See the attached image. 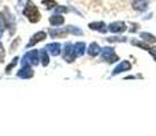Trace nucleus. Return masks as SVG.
Wrapping results in <instances>:
<instances>
[{
  "label": "nucleus",
  "instance_id": "nucleus-7",
  "mask_svg": "<svg viewBox=\"0 0 156 136\" xmlns=\"http://www.w3.org/2000/svg\"><path fill=\"white\" fill-rule=\"evenodd\" d=\"M126 23L125 22H112V23H110L108 25V30H110L111 33H123V32H126Z\"/></svg>",
  "mask_w": 156,
  "mask_h": 136
},
{
  "label": "nucleus",
  "instance_id": "nucleus-6",
  "mask_svg": "<svg viewBox=\"0 0 156 136\" xmlns=\"http://www.w3.org/2000/svg\"><path fill=\"white\" fill-rule=\"evenodd\" d=\"M130 69H132V64H130V61H127V60H122V61L119 63L115 68H114L112 75L115 76V75L122 74V72H127V71H130Z\"/></svg>",
  "mask_w": 156,
  "mask_h": 136
},
{
  "label": "nucleus",
  "instance_id": "nucleus-28",
  "mask_svg": "<svg viewBox=\"0 0 156 136\" xmlns=\"http://www.w3.org/2000/svg\"><path fill=\"white\" fill-rule=\"evenodd\" d=\"M137 26H138L137 23H132V29H130V32H136V30H137Z\"/></svg>",
  "mask_w": 156,
  "mask_h": 136
},
{
  "label": "nucleus",
  "instance_id": "nucleus-8",
  "mask_svg": "<svg viewBox=\"0 0 156 136\" xmlns=\"http://www.w3.org/2000/svg\"><path fill=\"white\" fill-rule=\"evenodd\" d=\"M47 38V33L45 32H38L36 33V34L32 35V40L29 41V44L26 45V48H32V46H34L37 42H41V41H44Z\"/></svg>",
  "mask_w": 156,
  "mask_h": 136
},
{
  "label": "nucleus",
  "instance_id": "nucleus-27",
  "mask_svg": "<svg viewBox=\"0 0 156 136\" xmlns=\"http://www.w3.org/2000/svg\"><path fill=\"white\" fill-rule=\"evenodd\" d=\"M148 52H149V53H151V56L154 57V60L156 61V48H152V46H149Z\"/></svg>",
  "mask_w": 156,
  "mask_h": 136
},
{
  "label": "nucleus",
  "instance_id": "nucleus-21",
  "mask_svg": "<svg viewBox=\"0 0 156 136\" xmlns=\"http://www.w3.org/2000/svg\"><path fill=\"white\" fill-rule=\"evenodd\" d=\"M43 5H45L47 10H52L58 5V3L55 0H43Z\"/></svg>",
  "mask_w": 156,
  "mask_h": 136
},
{
  "label": "nucleus",
  "instance_id": "nucleus-11",
  "mask_svg": "<svg viewBox=\"0 0 156 136\" xmlns=\"http://www.w3.org/2000/svg\"><path fill=\"white\" fill-rule=\"evenodd\" d=\"M86 52H88V55L90 57H96L101 53V48H100V45L97 42H92L90 45L86 48Z\"/></svg>",
  "mask_w": 156,
  "mask_h": 136
},
{
  "label": "nucleus",
  "instance_id": "nucleus-22",
  "mask_svg": "<svg viewBox=\"0 0 156 136\" xmlns=\"http://www.w3.org/2000/svg\"><path fill=\"white\" fill-rule=\"evenodd\" d=\"M105 40L108 42H126L127 38L126 37H107Z\"/></svg>",
  "mask_w": 156,
  "mask_h": 136
},
{
  "label": "nucleus",
  "instance_id": "nucleus-12",
  "mask_svg": "<svg viewBox=\"0 0 156 136\" xmlns=\"http://www.w3.org/2000/svg\"><path fill=\"white\" fill-rule=\"evenodd\" d=\"M132 7H133V10L143 12V11H145L148 8V2L147 0H133Z\"/></svg>",
  "mask_w": 156,
  "mask_h": 136
},
{
  "label": "nucleus",
  "instance_id": "nucleus-14",
  "mask_svg": "<svg viewBox=\"0 0 156 136\" xmlns=\"http://www.w3.org/2000/svg\"><path fill=\"white\" fill-rule=\"evenodd\" d=\"M49 23H51V26H60V25L65 23V16H62L60 14H55V15L49 16Z\"/></svg>",
  "mask_w": 156,
  "mask_h": 136
},
{
  "label": "nucleus",
  "instance_id": "nucleus-23",
  "mask_svg": "<svg viewBox=\"0 0 156 136\" xmlns=\"http://www.w3.org/2000/svg\"><path fill=\"white\" fill-rule=\"evenodd\" d=\"M4 29H5V21L4 16H2V14H0V38H2L3 33H4Z\"/></svg>",
  "mask_w": 156,
  "mask_h": 136
},
{
  "label": "nucleus",
  "instance_id": "nucleus-9",
  "mask_svg": "<svg viewBox=\"0 0 156 136\" xmlns=\"http://www.w3.org/2000/svg\"><path fill=\"white\" fill-rule=\"evenodd\" d=\"M45 49L48 51L49 55H52V56H59L60 52H62V45H60L59 42H51L45 46Z\"/></svg>",
  "mask_w": 156,
  "mask_h": 136
},
{
  "label": "nucleus",
  "instance_id": "nucleus-10",
  "mask_svg": "<svg viewBox=\"0 0 156 136\" xmlns=\"http://www.w3.org/2000/svg\"><path fill=\"white\" fill-rule=\"evenodd\" d=\"M48 34L51 35V38H65L66 35L69 34L67 29H49Z\"/></svg>",
  "mask_w": 156,
  "mask_h": 136
},
{
  "label": "nucleus",
  "instance_id": "nucleus-3",
  "mask_svg": "<svg viewBox=\"0 0 156 136\" xmlns=\"http://www.w3.org/2000/svg\"><path fill=\"white\" fill-rule=\"evenodd\" d=\"M101 60L105 63H108V64H114V63H116L119 60L118 55L115 53V49L112 48V46H105V48H101Z\"/></svg>",
  "mask_w": 156,
  "mask_h": 136
},
{
  "label": "nucleus",
  "instance_id": "nucleus-17",
  "mask_svg": "<svg viewBox=\"0 0 156 136\" xmlns=\"http://www.w3.org/2000/svg\"><path fill=\"white\" fill-rule=\"evenodd\" d=\"M74 48H76L77 56H82V55H85V52H86L85 42H82V41H80V42H76V44H74Z\"/></svg>",
  "mask_w": 156,
  "mask_h": 136
},
{
  "label": "nucleus",
  "instance_id": "nucleus-13",
  "mask_svg": "<svg viewBox=\"0 0 156 136\" xmlns=\"http://www.w3.org/2000/svg\"><path fill=\"white\" fill-rule=\"evenodd\" d=\"M89 29L96 30V32H100V33H107L108 27L105 26L104 22H92V23H89Z\"/></svg>",
  "mask_w": 156,
  "mask_h": 136
},
{
  "label": "nucleus",
  "instance_id": "nucleus-15",
  "mask_svg": "<svg viewBox=\"0 0 156 136\" xmlns=\"http://www.w3.org/2000/svg\"><path fill=\"white\" fill-rule=\"evenodd\" d=\"M140 38L144 41V42H147V44H156V37L154 34H151V33H147V32H143V33H140Z\"/></svg>",
  "mask_w": 156,
  "mask_h": 136
},
{
  "label": "nucleus",
  "instance_id": "nucleus-25",
  "mask_svg": "<svg viewBox=\"0 0 156 136\" xmlns=\"http://www.w3.org/2000/svg\"><path fill=\"white\" fill-rule=\"evenodd\" d=\"M4 57H5V52H4V46L0 44V63H4Z\"/></svg>",
  "mask_w": 156,
  "mask_h": 136
},
{
  "label": "nucleus",
  "instance_id": "nucleus-1",
  "mask_svg": "<svg viewBox=\"0 0 156 136\" xmlns=\"http://www.w3.org/2000/svg\"><path fill=\"white\" fill-rule=\"evenodd\" d=\"M23 15L26 16V18L29 19V22H32V23H37L41 18L40 11L37 10V7H36V5L33 4V2H30V0L26 2V7H25V10H23Z\"/></svg>",
  "mask_w": 156,
  "mask_h": 136
},
{
  "label": "nucleus",
  "instance_id": "nucleus-26",
  "mask_svg": "<svg viewBox=\"0 0 156 136\" xmlns=\"http://www.w3.org/2000/svg\"><path fill=\"white\" fill-rule=\"evenodd\" d=\"M19 42H21V38H16L15 41H14L12 44H11V52H14L16 49V46L19 45Z\"/></svg>",
  "mask_w": 156,
  "mask_h": 136
},
{
  "label": "nucleus",
  "instance_id": "nucleus-5",
  "mask_svg": "<svg viewBox=\"0 0 156 136\" xmlns=\"http://www.w3.org/2000/svg\"><path fill=\"white\" fill-rule=\"evenodd\" d=\"M34 75V71L30 65H22V68L16 72V76L21 78V79H30Z\"/></svg>",
  "mask_w": 156,
  "mask_h": 136
},
{
  "label": "nucleus",
  "instance_id": "nucleus-16",
  "mask_svg": "<svg viewBox=\"0 0 156 136\" xmlns=\"http://www.w3.org/2000/svg\"><path fill=\"white\" fill-rule=\"evenodd\" d=\"M40 52V60H41V64L44 65V67H47V65L49 64V56H48V51H47L45 48L44 49H41V51H38Z\"/></svg>",
  "mask_w": 156,
  "mask_h": 136
},
{
  "label": "nucleus",
  "instance_id": "nucleus-4",
  "mask_svg": "<svg viewBox=\"0 0 156 136\" xmlns=\"http://www.w3.org/2000/svg\"><path fill=\"white\" fill-rule=\"evenodd\" d=\"M63 60L66 63H73L77 59V53H76V48H74V44L71 42H66L63 46Z\"/></svg>",
  "mask_w": 156,
  "mask_h": 136
},
{
  "label": "nucleus",
  "instance_id": "nucleus-19",
  "mask_svg": "<svg viewBox=\"0 0 156 136\" xmlns=\"http://www.w3.org/2000/svg\"><path fill=\"white\" fill-rule=\"evenodd\" d=\"M67 32L70 33V34H74V35H82L83 33H82V30L80 29V27H77V26H73V25H69L67 27Z\"/></svg>",
  "mask_w": 156,
  "mask_h": 136
},
{
  "label": "nucleus",
  "instance_id": "nucleus-20",
  "mask_svg": "<svg viewBox=\"0 0 156 136\" xmlns=\"http://www.w3.org/2000/svg\"><path fill=\"white\" fill-rule=\"evenodd\" d=\"M18 61H19V57H14L12 61H11L10 64H8L7 67H5V74L10 75V74H11V71H12V69L15 68V65H16V64H18Z\"/></svg>",
  "mask_w": 156,
  "mask_h": 136
},
{
  "label": "nucleus",
  "instance_id": "nucleus-2",
  "mask_svg": "<svg viewBox=\"0 0 156 136\" xmlns=\"http://www.w3.org/2000/svg\"><path fill=\"white\" fill-rule=\"evenodd\" d=\"M22 65H38L40 64V52L37 49H33V51H29L23 55L21 60Z\"/></svg>",
  "mask_w": 156,
  "mask_h": 136
},
{
  "label": "nucleus",
  "instance_id": "nucleus-24",
  "mask_svg": "<svg viewBox=\"0 0 156 136\" xmlns=\"http://www.w3.org/2000/svg\"><path fill=\"white\" fill-rule=\"evenodd\" d=\"M54 10H55V12H56V14H65V12H67V11H69V8L67 7H63V5H56Z\"/></svg>",
  "mask_w": 156,
  "mask_h": 136
},
{
  "label": "nucleus",
  "instance_id": "nucleus-18",
  "mask_svg": "<svg viewBox=\"0 0 156 136\" xmlns=\"http://www.w3.org/2000/svg\"><path fill=\"white\" fill-rule=\"evenodd\" d=\"M130 42H132V45H134V46H138V48H141V49H144V51H148L149 49V44H147V42H144L143 40H132L130 41Z\"/></svg>",
  "mask_w": 156,
  "mask_h": 136
}]
</instances>
